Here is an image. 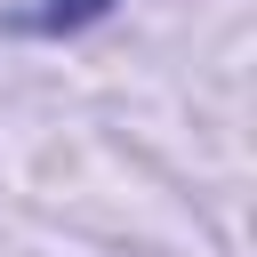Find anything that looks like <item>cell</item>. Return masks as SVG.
<instances>
[{
    "mask_svg": "<svg viewBox=\"0 0 257 257\" xmlns=\"http://www.w3.org/2000/svg\"><path fill=\"white\" fill-rule=\"evenodd\" d=\"M104 16H112V0H32V8H8L0 24H8V32H48V40H56V32H88V24H104Z\"/></svg>",
    "mask_w": 257,
    "mask_h": 257,
    "instance_id": "1",
    "label": "cell"
}]
</instances>
